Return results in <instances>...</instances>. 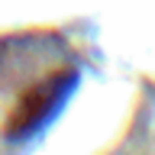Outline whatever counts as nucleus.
<instances>
[{"instance_id": "f257e3e1", "label": "nucleus", "mask_w": 155, "mask_h": 155, "mask_svg": "<svg viewBox=\"0 0 155 155\" xmlns=\"http://www.w3.org/2000/svg\"><path fill=\"white\" fill-rule=\"evenodd\" d=\"M74 81H78L74 68H68V71L48 74L45 81H39L36 87H29L26 94L19 97V104L10 110L7 126H3V136H7L10 142H19V139L32 136L39 126H45L48 120H52V113L61 107V100L71 94Z\"/></svg>"}]
</instances>
